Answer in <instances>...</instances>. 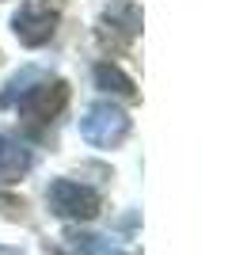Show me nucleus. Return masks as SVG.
<instances>
[{
	"instance_id": "1",
	"label": "nucleus",
	"mask_w": 251,
	"mask_h": 255,
	"mask_svg": "<svg viewBox=\"0 0 251 255\" xmlns=\"http://www.w3.org/2000/svg\"><path fill=\"white\" fill-rule=\"evenodd\" d=\"M126 133H129L126 111L115 107V103H107V99L92 103L80 118V137L88 141V145H95V149H115V145L126 141Z\"/></svg>"
},
{
	"instance_id": "2",
	"label": "nucleus",
	"mask_w": 251,
	"mask_h": 255,
	"mask_svg": "<svg viewBox=\"0 0 251 255\" xmlns=\"http://www.w3.org/2000/svg\"><path fill=\"white\" fill-rule=\"evenodd\" d=\"M46 202L57 217H69V221H92L95 213H99V194L92 187H84L76 179H57L50 183V194H46Z\"/></svg>"
},
{
	"instance_id": "3",
	"label": "nucleus",
	"mask_w": 251,
	"mask_h": 255,
	"mask_svg": "<svg viewBox=\"0 0 251 255\" xmlns=\"http://www.w3.org/2000/svg\"><path fill=\"white\" fill-rule=\"evenodd\" d=\"M11 31H15V38H19L23 46H42V42H50L53 31H57V11H53L46 0H27V4L15 11Z\"/></svg>"
},
{
	"instance_id": "4",
	"label": "nucleus",
	"mask_w": 251,
	"mask_h": 255,
	"mask_svg": "<svg viewBox=\"0 0 251 255\" xmlns=\"http://www.w3.org/2000/svg\"><path fill=\"white\" fill-rule=\"evenodd\" d=\"M65 99H69L65 80H38V88L19 96V115L31 118V122H46L65 107Z\"/></svg>"
},
{
	"instance_id": "5",
	"label": "nucleus",
	"mask_w": 251,
	"mask_h": 255,
	"mask_svg": "<svg viewBox=\"0 0 251 255\" xmlns=\"http://www.w3.org/2000/svg\"><path fill=\"white\" fill-rule=\"evenodd\" d=\"M31 164H34V156L23 141L0 133V183H15L19 175L31 171Z\"/></svg>"
},
{
	"instance_id": "6",
	"label": "nucleus",
	"mask_w": 251,
	"mask_h": 255,
	"mask_svg": "<svg viewBox=\"0 0 251 255\" xmlns=\"http://www.w3.org/2000/svg\"><path fill=\"white\" fill-rule=\"evenodd\" d=\"M118 34V42H129L137 31H141V11L133 4H111L103 11V34Z\"/></svg>"
},
{
	"instance_id": "7",
	"label": "nucleus",
	"mask_w": 251,
	"mask_h": 255,
	"mask_svg": "<svg viewBox=\"0 0 251 255\" xmlns=\"http://www.w3.org/2000/svg\"><path fill=\"white\" fill-rule=\"evenodd\" d=\"M95 84L103 88V92H115V96H126V99L137 96V84L122 73V69H118V65H111V61L95 65Z\"/></svg>"
},
{
	"instance_id": "8",
	"label": "nucleus",
	"mask_w": 251,
	"mask_h": 255,
	"mask_svg": "<svg viewBox=\"0 0 251 255\" xmlns=\"http://www.w3.org/2000/svg\"><path fill=\"white\" fill-rule=\"evenodd\" d=\"M69 240H73L76 252H84V255H126V252H118L111 240H103V236H80V233H73Z\"/></svg>"
},
{
	"instance_id": "9",
	"label": "nucleus",
	"mask_w": 251,
	"mask_h": 255,
	"mask_svg": "<svg viewBox=\"0 0 251 255\" xmlns=\"http://www.w3.org/2000/svg\"><path fill=\"white\" fill-rule=\"evenodd\" d=\"M0 206H4V213H8V217H23V202H11V198H0Z\"/></svg>"
},
{
	"instance_id": "10",
	"label": "nucleus",
	"mask_w": 251,
	"mask_h": 255,
	"mask_svg": "<svg viewBox=\"0 0 251 255\" xmlns=\"http://www.w3.org/2000/svg\"><path fill=\"white\" fill-rule=\"evenodd\" d=\"M0 255H19V252H15V248H0Z\"/></svg>"
}]
</instances>
